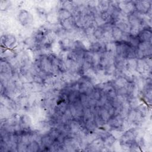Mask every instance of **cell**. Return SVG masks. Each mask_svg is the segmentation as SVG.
<instances>
[{"mask_svg":"<svg viewBox=\"0 0 152 152\" xmlns=\"http://www.w3.org/2000/svg\"><path fill=\"white\" fill-rule=\"evenodd\" d=\"M111 32L112 37L116 40V41H121L122 39L124 33L121 29L116 26H112L111 28Z\"/></svg>","mask_w":152,"mask_h":152,"instance_id":"8","label":"cell"},{"mask_svg":"<svg viewBox=\"0 0 152 152\" xmlns=\"http://www.w3.org/2000/svg\"><path fill=\"white\" fill-rule=\"evenodd\" d=\"M17 17L20 23L23 26H30L33 20V17L31 14L26 10H20L18 12Z\"/></svg>","mask_w":152,"mask_h":152,"instance_id":"2","label":"cell"},{"mask_svg":"<svg viewBox=\"0 0 152 152\" xmlns=\"http://www.w3.org/2000/svg\"><path fill=\"white\" fill-rule=\"evenodd\" d=\"M140 42H151V30L150 27H144L136 36Z\"/></svg>","mask_w":152,"mask_h":152,"instance_id":"4","label":"cell"},{"mask_svg":"<svg viewBox=\"0 0 152 152\" xmlns=\"http://www.w3.org/2000/svg\"><path fill=\"white\" fill-rule=\"evenodd\" d=\"M105 32H106V30L104 29V28L102 26H101L96 28L94 30L93 32V34L96 39H100L103 37Z\"/></svg>","mask_w":152,"mask_h":152,"instance_id":"10","label":"cell"},{"mask_svg":"<svg viewBox=\"0 0 152 152\" xmlns=\"http://www.w3.org/2000/svg\"><path fill=\"white\" fill-rule=\"evenodd\" d=\"M16 38L14 35L12 34H4L1 37L2 46L6 48H12L16 43Z\"/></svg>","mask_w":152,"mask_h":152,"instance_id":"5","label":"cell"},{"mask_svg":"<svg viewBox=\"0 0 152 152\" xmlns=\"http://www.w3.org/2000/svg\"><path fill=\"white\" fill-rule=\"evenodd\" d=\"M104 145L110 147L112 145L115 141V138L113 135L108 133L104 132L100 137Z\"/></svg>","mask_w":152,"mask_h":152,"instance_id":"7","label":"cell"},{"mask_svg":"<svg viewBox=\"0 0 152 152\" xmlns=\"http://www.w3.org/2000/svg\"><path fill=\"white\" fill-rule=\"evenodd\" d=\"M135 7V11L142 14H148L151 11V1H133Z\"/></svg>","mask_w":152,"mask_h":152,"instance_id":"3","label":"cell"},{"mask_svg":"<svg viewBox=\"0 0 152 152\" xmlns=\"http://www.w3.org/2000/svg\"><path fill=\"white\" fill-rule=\"evenodd\" d=\"M18 124L21 129L30 131V128L31 125V119L29 116L27 115H21L19 119Z\"/></svg>","mask_w":152,"mask_h":152,"instance_id":"6","label":"cell"},{"mask_svg":"<svg viewBox=\"0 0 152 152\" xmlns=\"http://www.w3.org/2000/svg\"><path fill=\"white\" fill-rule=\"evenodd\" d=\"M58 18L62 27L66 30H71L75 26V21L71 12L65 8L61 9L58 12Z\"/></svg>","mask_w":152,"mask_h":152,"instance_id":"1","label":"cell"},{"mask_svg":"<svg viewBox=\"0 0 152 152\" xmlns=\"http://www.w3.org/2000/svg\"><path fill=\"white\" fill-rule=\"evenodd\" d=\"M40 146L39 144L35 140H31L27 146L26 151H37L40 150Z\"/></svg>","mask_w":152,"mask_h":152,"instance_id":"9","label":"cell"}]
</instances>
